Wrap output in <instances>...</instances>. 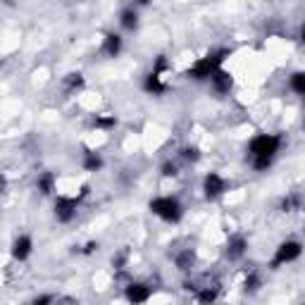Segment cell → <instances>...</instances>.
<instances>
[{
	"mask_svg": "<svg viewBox=\"0 0 305 305\" xmlns=\"http://www.w3.org/2000/svg\"><path fill=\"white\" fill-rule=\"evenodd\" d=\"M153 212H158L160 217H165V220H172V222H177L179 220V203L174 200V198H158V200H153Z\"/></svg>",
	"mask_w": 305,
	"mask_h": 305,
	"instance_id": "cell-1",
	"label": "cell"
},
{
	"mask_svg": "<svg viewBox=\"0 0 305 305\" xmlns=\"http://www.w3.org/2000/svg\"><path fill=\"white\" fill-rule=\"evenodd\" d=\"M279 148V139L277 136H257V139L250 141V153L257 158V155H274Z\"/></svg>",
	"mask_w": 305,
	"mask_h": 305,
	"instance_id": "cell-2",
	"label": "cell"
},
{
	"mask_svg": "<svg viewBox=\"0 0 305 305\" xmlns=\"http://www.w3.org/2000/svg\"><path fill=\"white\" fill-rule=\"evenodd\" d=\"M222 57H224V53H220L217 57H205V60H200L193 69L189 72V77H193V79H203V77L215 74V69H217V64L222 62Z\"/></svg>",
	"mask_w": 305,
	"mask_h": 305,
	"instance_id": "cell-3",
	"label": "cell"
},
{
	"mask_svg": "<svg viewBox=\"0 0 305 305\" xmlns=\"http://www.w3.org/2000/svg\"><path fill=\"white\" fill-rule=\"evenodd\" d=\"M301 255V246L296 243V241H289V243H284L277 253V260H274V265H281V262H289V260H296Z\"/></svg>",
	"mask_w": 305,
	"mask_h": 305,
	"instance_id": "cell-4",
	"label": "cell"
},
{
	"mask_svg": "<svg viewBox=\"0 0 305 305\" xmlns=\"http://www.w3.org/2000/svg\"><path fill=\"white\" fill-rule=\"evenodd\" d=\"M74 208H77V200H72V198H60V200H57V205H55L57 217H60L62 222H67V220L72 217Z\"/></svg>",
	"mask_w": 305,
	"mask_h": 305,
	"instance_id": "cell-5",
	"label": "cell"
},
{
	"mask_svg": "<svg viewBox=\"0 0 305 305\" xmlns=\"http://www.w3.org/2000/svg\"><path fill=\"white\" fill-rule=\"evenodd\" d=\"M224 191V181L217 177V174H208L205 179V193L208 195H217Z\"/></svg>",
	"mask_w": 305,
	"mask_h": 305,
	"instance_id": "cell-6",
	"label": "cell"
},
{
	"mask_svg": "<svg viewBox=\"0 0 305 305\" xmlns=\"http://www.w3.org/2000/svg\"><path fill=\"white\" fill-rule=\"evenodd\" d=\"M127 296H129V301H134V303H143V301L150 296V291H148L145 286H141V284H134V286L127 291Z\"/></svg>",
	"mask_w": 305,
	"mask_h": 305,
	"instance_id": "cell-7",
	"label": "cell"
},
{
	"mask_svg": "<svg viewBox=\"0 0 305 305\" xmlns=\"http://www.w3.org/2000/svg\"><path fill=\"white\" fill-rule=\"evenodd\" d=\"M29 250H31V241H29L27 236H24V239H19V241L15 243V250H12V253H15V257L24 260V257L29 255Z\"/></svg>",
	"mask_w": 305,
	"mask_h": 305,
	"instance_id": "cell-8",
	"label": "cell"
},
{
	"mask_svg": "<svg viewBox=\"0 0 305 305\" xmlns=\"http://www.w3.org/2000/svg\"><path fill=\"white\" fill-rule=\"evenodd\" d=\"M119 46H122L119 36H114V33H110V36L105 38V50H108L110 55H117V53H119Z\"/></svg>",
	"mask_w": 305,
	"mask_h": 305,
	"instance_id": "cell-9",
	"label": "cell"
},
{
	"mask_svg": "<svg viewBox=\"0 0 305 305\" xmlns=\"http://www.w3.org/2000/svg\"><path fill=\"white\" fill-rule=\"evenodd\" d=\"M215 86L220 88V91H229V86H231V79H229V74H224V72H215Z\"/></svg>",
	"mask_w": 305,
	"mask_h": 305,
	"instance_id": "cell-10",
	"label": "cell"
},
{
	"mask_svg": "<svg viewBox=\"0 0 305 305\" xmlns=\"http://www.w3.org/2000/svg\"><path fill=\"white\" fill-rule=\"evenodd\" d=\"M145 88H148V91H155V93H160V91H162L165 86L160 83L158 74H150V77H148V81H145Z\"/></svg>",
	"mask_w": 305,
	"mask_h": 305,
	"instance_id": "cell-11",
	"label": "cell"
},
{
	"mask_svg": "<svg viewBox=\"0 0 305 305\" xmlns=\"http://www.w3.org/2000/svg\"><path fill=\"white\" fill-rule=\"evenodd\" d=\"M291 86H293L296 93H303L305 96V74H296V77L291 79Z\"/></svg>",
	"mask_w": 305,
	"mask_h": 305,
	"instance_id": "cell-12",
	"label": "cell"
},
{
	"mask_svg": "<svg viewBox=\"0 0 305 305\" xmlns=\"http://www.w3.org/2000/svg\"><path fill=\"white\" fill-rule=\"evenodd\" d=\"M122 24H124L127 29H134V27H136V15H134V12H124Z\"/></svg>",
	"mask_w": 305,
	"mask_h": 305,
	"instance_id": "cell-13",
	"label": "cell"
},
{
	"mask_svg": "<svg viewBox=\"0 0 305 305\" xmlns=\"http://www.w3.org/2000/svg\"><path fill=\"white\" fill-rule=\"evenodd\" d=\"M241 250H243V241H241V239H236V241L231 243V250H229V255H231V257H239V255H241Z\"/></svg>",
	"mask_w": 305,
	"mask_h": 305,
	"instance_id": "cell-14",
	"label": "cell"
},
{
	"mask_svg": "<svg viewBox=\"0 0 305 305\" xmlns=\"http://www.w3.org/2000/svg\"><path fill=\"white\" fill-rule=\"evenodd\" d=\"M270 162H272V155H257L255 167H257V169H265V167H270Z\"/></svg>",
	"mask_w": 305,
	"mask_h": 305,
	"instance_id": "cell-15",
	"label": "cell"
},
{
	"mask_svg": "<svg viewBox=\"0 0 305 305\" xmlns=\"http://www.w3.org/2000/svg\"><path fill=\"white\" fill-rule=\"evenodd\" d=\"M193 262V255L191 253H186V255H181L179 257V265H181V270H189V265Z\"/></svg>",
	"mask_w": 305,
	"mask_h": 305,
	"instance_id": "cell-16",
	"label": "cell"
},
{
	"mask_svg": "<svg viewBox=\"0 0 305 305\" xmlns=\"http://www.w3.org/2000/svg\"><path fill=\"white\" fill-rule=\"evenodd\" d=\"M50 186H53V177L48 174V177H43V179H41V189H43V193H48V191H50Z\"/></svg>",
	"mask_w": 305,
	"mask_h": 305,
	"instance_id": "cell-17",
	"label": "cell"
},
{
	"mask_svg": "<svg viewBox=\"0 0 305 305\" xmlns=\"http://www.w3.org/2000/svg\"><path fill=\"white\" fill-rule=\"evenodd\" d=\"M98 167H100V160H98V158H93V155L86 158V169H98Z\"/></svg>",
	"mask_w": 305,
	"mask_h": 305,
	"instance_id": "cell-18",
	"label": "cell"
},
{
	"mask_svg": "<svg viewBox=\"0 0 305 305\" xmlns=\"http://www.w3.org/2000/svg\"><path fill=\"white\" fill-rule=\"evenodd\" d=\"M184 158H186V160H198V150H193V148H186V150H184Z\"/></svg>",
	"mask_w": 305,
	"mask_h": 305,
	"instance_id": "cell-19",
	"label": "cell"
},
{
	"mask_svg": "<svg viewBox=\"0 0 305 305\" xmlns=\"http://www.w3.org/2000/svg\"><path fill=\"white\" fill-rule=\"evenodd\" d=\"M114 124V117H105V119H98V127H112Z\"/></svg>",
	"mask_w": 305,
	"mask_h": 305,
	"instance_id": "cell-20",
	"label": "cell"
},
{
	"mask_svg": "<svg viewBox=\"0 0 305 305\" xmlns=\"http://www.w3.org/2000/svg\"><path fill=\"white\" fill-rule=\"evenodd\" d=\"M165 174H167V177H174V174H177V167H174V165H167L165 167Z\"/></svg>",
	"mask_w": 305,
	"mask_h": 305,
	"instance_id": "cell-21",
	"label": "cell"
},
{
	"mask_svg": "<svg viewBox=\"0 0 305 305\" xmlns=\"http://www.w3.org/2000/svg\"><path fill=\"white\" fill-rule=\"evenodd\" d=\"M212 298H215V293H212V291H205V293L200 296V301H212Z\"/></svg>",
	"mask_w": 305,
	"mask_h": 305,
	"instance_id": "cell-22",
	"label": "cell"
},
{
	"mask_svg": "<svg viewBox=\"0 0 305 305\" xmlns=\"http://www.w3.org/2000/svg\"><path fill=\"white\" fill-rule=\"evenodd\" d=\"M48 301H50L48 296H43V298H36V305H43V303H48Z\"/></svg>",
	"mask_w": 305,
	"mask_h": 305,
	"instance_id": "cell-23",
	"label": "cell"
},
{
	"mask_svg": "<svg viewBox=\"0 0 305 305\" xmlns=\"http://www.w3.org/2000/svg\"><path fill=\"white\" fill-rule=\"evenodd\" d=\"M303 36H305V29H303Z\"/></svg>",
	"mask_w": 305,
	"mask_h": 305,
	"instance_id": "cell-24",
	"label": "cell"
}]
</instances>
